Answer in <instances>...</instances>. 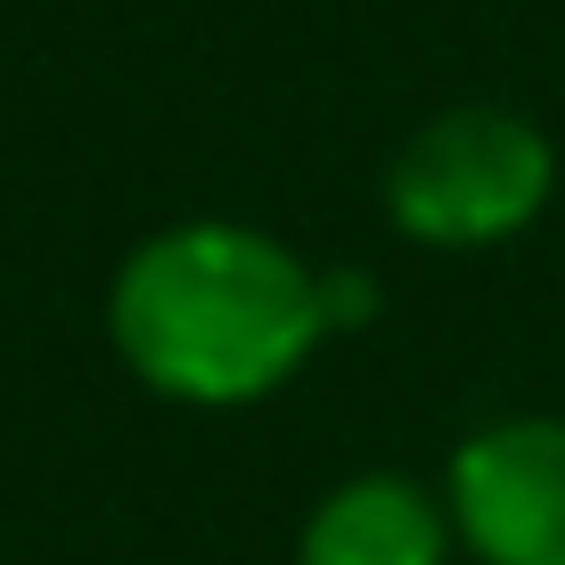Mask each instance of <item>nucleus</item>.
<instances>
[{
    "mask_svg": "<svg viewBox=\"0 0 565 565\" xmlns=\"http://www.w3.org/2000/svg\"><path fill=\"white\" fill-rule=\"evenodd\" d=\"M377 303H385V287L369 279V270H320V320H328V337L369 328V320H377Z\"/></svg>",
    "mask_w": 565,
    "mask_h": 565,
    "instance_id": "5",
    "label": "nucleus"
},
{
    "mask_svg": "<svg viewBox=\"0 0 565 565\" xmlns=\"http://www.w3.org/2000/svg\"><path fill=\"white\" fill-rule=\"evenodd\" d=\"M124 369L189 411H246L320 353V270L246 222H172L124 255L107 287Z\"/></svg>",
    "mask_w": 565,
    "mask_h": 565,
    "instance_id": "1",
    "label": "nucleus"
},
{
    "mask_svg": "<svg viewBox=\"0 0 565 565\" xmlns=\"http://www.w3.org/2000/svg\"><path fill=\"white\" fill-rule=\"evenodd\" d=\"M557 189V148L516 107H443L385 164V213L402 238L467 255L541 222Z\"/></svg>",
    "mask_w": 565,
    "mask_h": 565,
    "instance_id": "2",
    "label": "nucleus"
},
{
    "mask_svg": "<svg viewBox=\"0 0 565 565\" xmlns=\"http://www.w3.org/2000/svg\"><path fill=\"white\" fill-rule=\"evenodd\" d=\"M451 533L476 565H565V418H492L451 451Z\"/></svg>",
    "mask_w": 565,
    "mask_h": 565,
    "instance_id": "3",
    "label": "nucleus"
},
{
    "mask_svg": "<svg viewBox=\"0 0 565 565\" xmlns=\"http://www.w3.org/2000/svg\"><path fill=\"white\" fill-rule=\"evenodd\" d=\"M451 509L411 476H353L303 516L296 565H451Z\"/></svg>",
    "mask_w": 565,
    "mask_h": 565,
    "instance_id": "4",
    "label": "nucleus"
}]
</instances>
